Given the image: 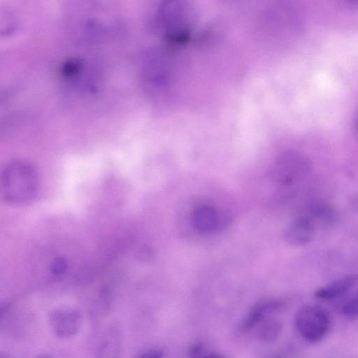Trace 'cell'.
<instances>
[{"instance_id": "1", "label": "cell", "mask_w": 358, "mask_h": 358, "mask_svg": "<svg viewBox=\"0 0 358 358\" xmlns=\"http://www.w3.org/2000/svg\"><path fill=\"white\" fill-rule=\"evenodd\" d=\"M38 189V173L29 162L13 160L3 169L1 192L6 202L13 204L29 203L35 198Z\"/></svg>"}, {"instance_id": "2", "label": "cell", "mask_w": 358, "mask_h": 358, "mask_svg": "<svg viewBox=\"0 0 358 358\" xmlns=\"http://www.w3.org/2000/svg\"><path fill=\"white\" fill-rule=\"evenodd\" d=\"M330 324L329 313L317 305H305L295 315V325L299 334L304 340L313 343L326 336Z\"/></svg>"}, {"instance_id": "3", "label": "cell", "mask_w": 358, "mask_h": 358, "mask_svg": "<svg viewBox=\"0 0 358 358\" xmlns=\"http://www.w3.org/2000/svg\"><path fill=\"white\" fill-rule=\"evenodd\" d=\"M52 331L60 338H67L76 335L82 325L80 313L73 308L61 307L53 310L49 316Z\"/></svg>"}, {"instance_id": "4", "label": "cell", "mask_w": 358, "mask_h": 358, "mask_svg": "<svg viewBox=\"0 0 358 358\" xmlns=\"http://www.w3.org/2000/svg\"><path fill=\"white\" fill-rule=\"evenodd\" d=\"M285 306V302L280 299L262 300L255 303L245 314L241 320L239 329L245 332L260 323L267 316L280 311Z\"/></svg>"}, {"instance_id": "5", "label": "cell", "mask_w": 358, "mask_h": 358, "mask_svg": "<svg viewBox=\"0 0 358 358\" xmlns=\"http://www.w3.org/2000/svg\"><path fill=\"white\" fill-rule=\"evenodd\" d=\"M357 280V275H346L317 289L314 296L322 300L334 299L349 291Z\"/></svg>"}, {"instance_id": "6", "label": "cell", "mask_w": 358, "mask_h": 358, "mask_svg": "<svg viewBox=\"0 0 358 358\" xmlns=\"http://www.w3.org/2000/svg\"><path fill=\"white\" fill-rule=\"evenodd\" d=\"M314 227L312 222L306 217H299L293 220L285 232L287 242L295 245L309 243L313 238Z\"/></svg>"}, {"instance_id": "7", "label": "cell", "mask_w": 358, "mask_h": 358, "mask_svg": "<svg viewBox=\"0 0 358 358\" xmlns=\"http://www.w3.org/2000/svg\"><path fill=\"white\" fill-rule=\"evenodd\" d=\"M218 213L212 206L202 205L196 207L192 214V224L195 229L201 233L213 231L218 224Z\"/></svg>"}, {"instance_id": "8", "label": "cell", "mask_w": 358, "mask_h": 358, "mask_svg": "<svg viewBox=\"0 0 358 358\" xmlns=\"http://www.w3.org/2000/svg\"><path fill=\"white\" fill-rule=\"evenodd\" d=\"M282 324L280 320L273 317L264 319L260 322L257 330L258 338L265 342L275 341L280 334Z\"/></svg>"}, {"instance_id": "9", "label": "cell", "mask_w": 358, "mask_h": 358, "mask_svg": "<svg viewBox=\"0 0 358 358\" xmlns=\"http://www.w3.org/2000/svg\"><path fill=\"white\" fill-rule=\"evenodd\" d=\"M119 337L115 331L107 335L100 347L99 358H117L119 354Z\"/></svg>"}, {"instance_id": "10", "label": "cell", "mask_w": 358, "mask_h": 358, "mask_svg": "<svg viewBox=\"0 0 358 358\" xmlns=\"http://www.w3.org/2000/svg\"><path fill=\"white\" fill-rule=\"evenodd\" d=\"M341 312L346 317H358V291L344 303Z\"/></svg>"}, {"instance_id": "11", "label": "cell", "mask_w": 358, "mask_h": 358, "mask_svg": "<svg viewBox=\"0 0 358 358\" xmlns=\"http://www.w3.org/2000/svg\"><path fill=\"white\" fill-rule=\"evenodd\" d=\"M203 345L201 342H197L192 344L188 350L189 358H203Z\"/></svg>"}, {"instance_id": "12", "label": "cell", "mask_w": 358, "mask_h": 358, "mask_svg": "<svg viewBox=\"0 0 358 358\" xmlns=\"http://www.w3.org/2000/svg\"><path fill=\"white\" fill-rule=\"evenodd\" d=\"M66 268V262L62 258H57L52 264V272L56 275H62Z\"/></svg>"}, {"instance_id": "13", "label": "cell", "mask_w": 358, "mask_h": 358, "mask_svg": "<svg viewBox=\"0 0 358 358\" xmlns=\"http://www.w3.org/2000/svg\"><path fill=\"white\" fill-rule=\"evenodd\" d=\"M163 355V351L161 349H153L151 350L145 354H143L142 356H141L139 358H162Z\"/></svg>"}, {"instance_id": "14", "label": "cell", "mask_w": 358, "mask_h": 358, "mask_svg": "<svg viewBox=\"0 0 358 358\" xmlns=\"http://www.w3.org/2000/svg\"><path fill=\"white\" fill-rule=\"evenodd\" d=\"M350 204H351V206L352 207V209L356 210L357 211H358V195L355 196V197H353Z\"/></svg>"}, {"instance_id": "15", "label": "cell", "mask_w": 358, "mask_h": 358, "mask_svg": "<svg viewBox=\"0 0 358 358\" xmlns=\"http://www.w3.org/2000/svg\"><path fill=\"white\" fill-rule=\"evenodd\" d=\"M203 358H224V357H222V356H220L217 354L211 353V354L205 355Z\"/></svg>"}, {"instance_id": "16", "label": "cell", "mask_w": 358, "mask_h": 358, "mask_svg": "<svg viewBox=\"0 0 358 358\" xmlns=\"http://www.w3.org/2000/svg\"><path fill=\"white\" fill-rule=\"evenodd\" d=\"M275 358H282L280 356H276Z\"/></svg>"}, {"instance_id": "17", "label": "cell", "mask_w": 358, "mask_h": 358, "mask_svg": "<svg viewBox=\"0 0 358 358\" xmlns=\"http://www.w3.org/2000/svg\"><path fill=\"white\" fill-rule=\"evenodd\" d=\"M357 128H358V121H357Z\"/></svg>"}]
</instances>
